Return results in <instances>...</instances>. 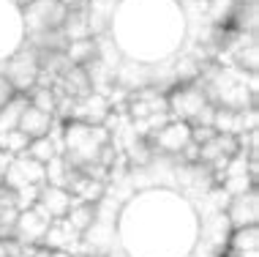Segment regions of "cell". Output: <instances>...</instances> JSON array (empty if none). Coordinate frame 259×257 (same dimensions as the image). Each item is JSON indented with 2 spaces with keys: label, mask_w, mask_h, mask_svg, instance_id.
<instances>
[{
  "label": "cell",
  "mask_w": 259,
  "mask_h": 257,
  "mask_svg": "<svg viewBox=\"0 0 259 257\" xmlns=\"http://www.w3.org/2000/svg\"><path fill=\"white\" fill-rule=\"evenodd\" d=\"M109 140H112V131L107 126H90V123H82V121H60L63 156L76 170L99 162L101 148Z\"/></svg>",
  "instance_id": "6da1fadb"
},
{
  "label": "cell",
  "mask_w": 259,
  "mask_h": 257,
  "mask_svg": "<svg viewBox=\"0 0 259 257\" xmlns=\"http://www.w3.org/2000/svg\"><path fill=\"white\" fill-rule=\"evenodd\" d=\"M207 104H210L207 90L199 80L197 82H183V85H172L166 90V113H169V118H175V121L191 123Z\"/></svg>",
  "instance_id": "7a4b0ae2"
},
{
  "label": "cell",
  "mask_w": 259,
  "mask_h": 257,
  "mask_svg": "<svg viewBox=\"0 0 259 257\" xmlns=\"http://www.w3.org/2000/svg\"><path fill=\"white\" fill-rule=\"evenodd\" d=\"M66 14L68 11L63 9L58 0H30L27 6H22V22L27 30V39L60 30Z\"/></svg>",
  "instance_id": "3957f363"
},
{
  "label": "cell",
  "mask_w": 259,
  "mask_h": 257,
  "mask_svg": "<svg viewBox=\"0 0 259 257\" xmlns=\"http://www.w3.org/2000/svg\"><path fill=\"white\" fill-rule=\"evenodd\" d=\"M3 74H6V80L14 85L17 93H27V90L38 82V74H41L36 50H33V47H19L14 55H9Z\"/></svg>",
  "instance_id": "277c9868"
},
{
  "label": "cell",
  "mask_w": 259,
  "mask_h": 257,
  "mask_svg": "<svg viewBox=\"0 0 259 257\" xmlns=\"http://www.w3.org/2000/svg\"><path fill=\"white\" fill-rule=\"evenodd\" d=\"M148 142H150V148H153L156 156H175L178 159L180 154H183L186 145L191 142V126H188L186 121H175V118H169L164 126L156 129L148 137Z\"/></svg>",
  "instance_id": "5b68a950"
},
{
  "label": "cell",
  "mask_w": 259,
  "mask_h": 257,
  "mask_svg": "<svg viewBox=\"0 0 259 257\" xmlns=\"http://www.w3.org/2000/svg\"><path fill=\"white\" fill-rule=\"evenodd\" d=\"M112 109H115V104L109 101V96L93 90V93L71 101V109L66 113V121H82V123H90V126H104L107 118L112 115Z\"/></svg>",
  "instance_id": "8992f818"
},
{
  "label": "cell",
  "mask_w": 259,
  "mask_h": 257,
  "mask_svg": "<svg viewBox=\"0 0 259 257\" xmlns=\"http://www.w3.org/2000/svg\"><path fill=\"white\" fill-rule=\"evenodd\" d=\"M3 186L11 192L25 189V186H44V164H38L27 154L14 156L9 167L3 170Z\"/></svg>",
  "instance_id": "52a82bcc"
},
{
  "label": "cell",
  "mask_w": 259,
  "mask_h": 257,
  "mask_svg": "<svg viewBox=\"0 0 259 257\" xmlns=\"http://www.w3.org/2000/svg\"><path fill=\"white\" fill-rule=\"evenodd\" d=\"M50 216L44 211H38L36 205L19 211L17 225H14V241H19L22 246H41V238H44L47 227H50Z\"/></svg>",
  "instance_id": "ba28073f"
},
{
  "label": "cell",
  "mask_w": 259,
  "mask_h": 257,
  "mask_svg": "<svg viewBox=\"0 0 259 257\" xmlns=\"http://www.w3.org/2000/svg\"><path fill=\"white\" fill-rule=\"evenodd\" d=\"M224 213H227V222L232 230L235 227H246V225H259V192L248 189L246 194L229 197Z\"/></svg>",
  "instance_id": "9c48e42d"
},
{
  "label": "cell",
  "mask_w": 259,
  "mask_h": 257,
  "mask_svg": "<svg viewBox=\"0 0 259 257\" xmlns=\"http://www.w3.org/2000/svg\"><path fill=\"white\" fill-rule=\"evenodd\" d=\"M76 203L74 194L68 189H60V186H41L38 192V200H36V208L38 211H44L50 219H63L68 213V208Z\"/></svg>",
  "instance_id": "30bf717a"
},
{
  "label": "cell",
  "mask_w": 259,
  "mask_h": 257,
  "mask_svg": "<svg viewBox=\"0 0 259 257\" xmlns=\"http://www.w3.org/2000/svg\"><path fill=\"white\" fill-rule=\"evenodd\" d=\"M82 235L71 230L66 219H52L47 227L44 238H41V249H52V252H71L74 246H79Z\"/></svg>",
  "instance_id": "8fae6325"
},
{
  "label": "cell",
  "mask_w": 259,
  "mask_h": 257,
  "mask_svg": "<svg viewBox=\"0 0 259 257\" xmlns=\"http://www.w3.org/2000/svg\"><path fill=\"white\" fill-rule=\"evenodd\" d=\"M66 189L71 192L74 200H79V203H101V200L107 197V183L90 178V175H85V172H79V170L71 175Z\"/></svg>",
  "instance_id": "7c38bea8"
},
{
  "label": "cell",
  "mask_w": 259,
  "mask_h": 257,
  "mask_svg": "<svg viewBox=\"0 0 259 257\" xmlns=\"http://www.w3.org/2000/svg\"><path fill=\"white\" fill-rule=\"evenodd\" d=\"M17 129L22 131V134H27V140H38V137H47L55 129V115L41 113V109L27 104V107L22 109V115H19V126Z\"/></svg>",
  "instance_id": "4fadbf2b"
},
{
  "label": "cell",
  "mask_w": 259,
  "mask_h": 257,
  "mask_svg": "<svg viewBox=\"0 0 259 257\" xmlns=\"http://www.w3.org/2000/svg\"><path fill=\"white\" fill-rule=\"evenodd\" d=\"M63 219L71 225V230H76L82 235L96 225V219H99V203H79V200H76Z\"/></svg>",
  "instance_id": "5bb4252c"
},
{
  "label": "cell",
  "mask_w": 259,
  "mask_h": 257,
  "mask_svg": "<svg viewBox=\"0 0 259 257\" xmlns=\"http://www.w3.org/2000/svg\"><path fill=\"white\" fill-rule=\"evenodd\" d=\"M227 249L235 252V254L259 252V225H246V227H235V230H229Z\"/></svg>",
  "instance_id": "9a60e30c"
},
{
  "label": "cell",
  "mask_w": 259,
  "mask_h": 257,
  "mask_svg": "<svg viewBox=\"0 0 259 257\" xmlns=\"http://www.w3.org/2000/svg\"><path fill=\"white\" fill-rule=\"evenodd\" d=\"M30 159H36L38 164H47L50 159H55L58 154H63V145H60V131L55 134V129L50 131L47 137H38V140H30V145H27L25 151Z\"/></svg>",
  "instance_id": "2e32d148"
},
{
  "label": "cell",
  "mask_w": 259,
  "mask_h": 257,
  "mask_svg": "<svg viewBox=\"0 0 259 257\" xmlns=\"http://www.w3.org/2000/svg\"><path fill=\"white\" fill-rule=\"evenodd\" d=\"M63 52L71 60V66H88L99 58V44H96V36H90V39H79V41H68Z\"/></svg>",
  "instance_id": "e0dca14e"
},
{
  "label": "cell",
  "mask_w": 259,
  "mask_h": 257,
  "mask_svg": "<svg viewBox=\"0 0 259 257\" xmlns=\"http://www.w3.org/2000/svg\"><path fill=\"white\" fill-rule=\"evenodd\" d=\"M235 68L243 74H256L259 68V44L256 39H248L246 44V36H243V44L235 50Z\"/></svg>",
  "instance_id": "ac0fdd59"
},
{
  "label": "cell",
  "mask_w": 259,
  "mask_h": 257,
  "mask_svg": "<svg viewBox=\"0 0 259 257\" xmlns=\"http://www.w3.org/2000/svg\"><path fill=\"white\" fill-rule=\"evenodd\" d=\"M25 107H27V96L25 93H17L11 101H6L3 107H0V134L14 131L19 126V115H22Z\"/></svg>",
  "instance_id": "d6986e66"
},
{
  "label": "cell",
  "mask_w": 259,
  "mask_h": 257,
  "mask_svg": "<svg viewBox=\"0 0 259 257\" xmlns=\"http://www.w3.org/2000/svg\"><path fill=\"white\" fill-rule=\"evenodd\" d=\"M27 145H30V140H27V134H22L19 129L14 131H6V134H0V154H9V156H22L27 151Z\"/></svg>",
  "instance_id": "ffe728a7"
},
{
  "label": "cell",
  "mask_w": 259,
  "mask_h": 257,
  "mask_svg": "<svg viewBox=\"0 0 259 257\" xmlns=\"http://www.w3.org/2000/svg\"><path fill=\"white\" fill-rule=\"evenodd\" d=\"M14 96H17V90H14V85L9 80H6V74L0 71V107H3L6 101H11Z\"/></svg>",
  "instance_id": "44dd1931"
},
{
  "label": "cell",
  "mask_w": 259,
  "mask_h": 257,
  "mask_svg": "<svg viewBox=\"0 0 259 257\" xmlns=\"http://www.w3.org/2000/svg\"><path fill=\"white\" fill-rule=\"evenodd\" d=\"M58 3H60L66 11H76V9H85L88 0H58Z\"/></svg>",
  "instance_id": "7402d4cb"
},
{
  "label": "cell",
  "mask_w": 259,
  "mask_h": 257,
  "mask_svg": "<svg viewBox=\"0 0 259 257\" xmlns=\"http://www.w3.org/2000/svg\"><path fill=\"white\" fill-rule=\"evenodd\" d=\"M74 257H93V254H88V252H82V254H74Z\"/></svg>",
  "instance_id": "603a6c76"
}]
</instances>
